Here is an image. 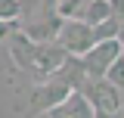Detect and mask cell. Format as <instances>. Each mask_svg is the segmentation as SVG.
I'll return each mask as SVG.
<instances>
[{
    "label": "cell",
    "mask_w": 124,
    "mask_h": 118,
    "mask_svg": "<svg viewBox=\"0 0 124 118\" xmlns=\"http://www.w3.org/2000/svg\"><path fill=\"white\" fill-rule=\"evenodd\" d=\"M118 31H121V19L112 16V19H106V22L93 25V37H96V41H112V37H118Z\"/></svg>",
    "instance_id": "8fae6325"
},
{
    "label": "cell",
    "mask_w": 124,
    "mask_h": 118,
    "mask_svg": "<svg viewBox=\"0 0 124 118\" xmlns=\"http://www.w3.org/2000/svg\"><path fill=\"white\" fill-rule=\"evenodd\" d=\"M59 25H62V16L53 13L50 19H37V22H31L28 28H25V34H28L31 41H37V44H44V41H56Z\"/></svg>",
    "instance_id": "9c48e42d"
},
{
    "label": "cell",
    "mask_w": 124,
    "mask_h": 118,
    "mask_svg": "<svg viewBox=\"0 0 124 118\" xmlns=\"http://www.w3.org/2000/svg\"><path fill=\"white\" fill-rule=\"evenodd\" d=\"M56 41H59L71 56H84V53L96 44V37H93V25H87L84 19H62Z\"/></svg>",
    "instance_id": "7a4b0ae2"
},
{
    "label": "cell",
    "mask_w": 124,
    "mask_h": 118,
    "mask_svg": "<svg viewBox=\"0 0 124 118\" xmlns=\"http://www.w3.org/2000/svg\"><path fill=\"white\" fill-rule=\"evenodd\" d=\"M71 56L59 41H44V44H37V56H34V72L44 75V78H53V75L59 72V65L65 59Z\"/></svg>",
    "instance_id": "5b68a950"
},
{
    "label": "cell",
    "mask_w": 124,
    "mask_h": 118,
    "mask_svg": "<svg viewBox=\"0 0 124 118\" xmlns=\"http://www.w3.org/2000/svg\"><path fill=\"white\" fill-rule=\"evenodd\" d=\"M53 78L65 81L68 87H75V90H84V84L90 81V75H87V65H84V59H81V56H68V59L59 65V72L53 75Z\"/></svg>",
    "instance_id": "ba28073f"
},
{
    "label": "cell",
    "mask_w": 124,
    "mask_h": 118,
    "mask_svg": "<svg viewBox=\"0 0 124 118\" xmlns=\"http://www.w3.org/2000/svg\"><path fill=\"white\" fill-rule=\"evenodd\" d=\"M124 56V47L118 37H112V41H96V44L84 53V65H87V75L90 78H106L108 68L118 62V59Z\"/></svg>",
    "instance_id": "6da1fadb"
},
{
    "label": "cell",
    "mask_w": 124,
    "mask_h": 118,
    "mask_svg": "<svg viewBox=\"0 0 124 118\" xmlns=\"http://www.w3.org/2000/svg\"><path fill=\"white\" fill-rule=\"evenodd\" d=\"M87 3H90V0H59L56 13H59L62 19H81V13L87 9Z\"/></svg>",
    "instance_id": "7c38bea8"
},
{
    "label": "cell",
    "mask_w": 124,
    "mask_h": 118,
    "mask_svg": "<svg viewBox=\"0 0 124 118\" xmlns=\"http://www.w3.org/2000/svg\"><path fill=\"white\" fill-rule=\"evenodd\" d=\"M108 3H112V13L118 19H124V0H108Z\"/></svg>",
    "instance_id": "9a60e30c"
},
{
    "label": "cell",
    "mask_w": 124,
    "mask_h": 118,
    "mask_svg": "<svg viewBox=\"0 0 124 118\" xmlns=\"http://www.w3.org/2000/svg\"><path fill=\"white\" fill-rule=\"evenodd\" d=\"M84 93H87V100L93 103L96 112H121V106H124L121 90L115 87L108 78H90L84 84Z\"/></svg>",
    "instance_id": "3957f363"
},
{
    "label": "cell",
    "mask_w": 124,
    "mask_h": 118,
    "mask_svg": "<svg viewBox=\"0 0 124 118\" xmlns=\"http://www.w3.org/2000/svg\"><path fill=\"white\" fill-rule=\"evenodd\" d=\"M46 115L50 118H96V109H93V103L87 100L84 90H71V93H68L56 109H50Z\"/></svg>",
    "instance_id": "8992f818"
},
{
    "label": "cell",
    "mask_w": 124,
    "mask_h": 118,
    "mask_svg": "<svg viewBox=\"0 0 124 118\" xmlns=\"http://www.w3.org/2000/svg\"><path fill=\"white\" fill-rule=\"evenodd\" d=\"M96 118H118V112H96Z\"/></svg>",
    "instance_id": "2e32d148"
},
{
    "label": "cell",
    "mask_w": 124,
    "mask_h": 118,
    "mask_svg": "<svg viewBox=\"0 0 124 118\" xmlns=\"http://www.w3.org/2000/svg\"><path fill=\"white\" fill-rule=\"evenodd\" d=\"M75 87H68L65 81H59V78H46L44 84H37V87L31 90V109L34 112H50V109H56V106L68 96Z\"/></svg>",
    "instance_id": "277c9868"
},
{
    "label": "cell",
    "mask_w": 124,
    "mask_h": 118,
    "mask_svg": "<svg viewBox=\"0 0 124 118\" xmlns=\"http://www.w3.org/2000/svg\"><path fill=\"white\" fill-rule=\"evenodd\" d=\"M9 56L19 68H25V72H34V56H37V41H31L25 28L22 31H13L9 34Z\"/></svg>",
    "instance_id": "52a82bcc"
},
{
    "label": "cell",
    "mask_w": 124,
    "mask_h": 118,
    "mask_svg": "<svg viewBox=\"0 0 124 118\" xmlns=\"http://www.w3.org/2000/svg\"><path fill=\"white\" fill-rule=\"evenodd\" d=\"M22 9V0H0V22H19Z\"/></svg>",
    "instance_id": "4fadbf2b"
},
{
    "label": "cell",
    "mask_w": 124,
    "mask_h": 118,
    "mask_svg": "<svg viewBox=\"0 0 124 118\" xmlns=\"http://www.w3.org/2000/svg\"><path fill=\"white\" fill-rule=\"evenodd\" d=\"M112 3L108 0H90L87 3V9L81 13V19L87 22V25H99V22H106V19H112Z\"/></svg>",
    "instance_id": "30bf717a"
},
{
    "label": "cell",
    "mask_w": 124,
    "mask_h": 118,
    "mask_svg": "<svg viewBox=\"0 0 124 118\" xmlns=\"http://www.w3.org/2000/svg\"><path fill=\"white\" fill-rule=\"evenodd\" d=\"M108 81H112V84H115V87L121 90L124 93V56L118 59V62H115V65H112V68H108V75H106Z\"/></svg>",
    "instance_id": "5bb4252c"
},
{
    "label": "cell",
    "mask_w": 124,
    "mask_h": 118,
    "mask_svg": "<svg viewBox=\"0 0 124 118\" xmlns=\"http://www.w3.org/2000/svg\"><path fill=\"white\" fill-rule=\"evenodd\" d=\"M118 41H121V47H124V19H121V31H118Z\"/></svg>",
    "instance_id": "e0dca14e"
}]
</instances>
